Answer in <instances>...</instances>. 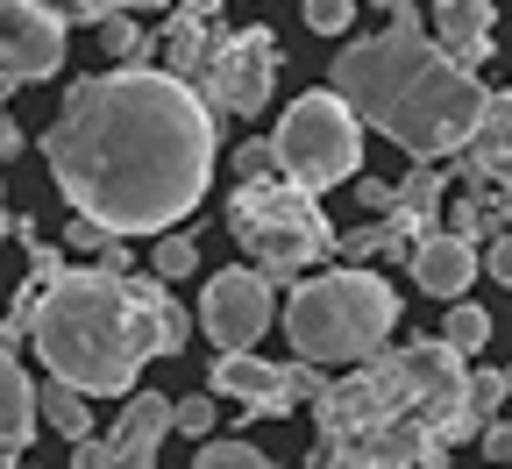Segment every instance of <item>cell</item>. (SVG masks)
Segmentation results:
<instances>
[{
    "label": "cell",
    "instance_id": "6da1fadb",
    "mask_svg": "<svg viewBox=\"0 0 512 469\" xmlns=\"http://www.w3.org/2000/svg\"><path fill=\"white\" fill-rule=\"evenodd\" d=\"M43 164L64 207L100 221L107 235H164L214 185V107L164 64H114L64 93L43 128Z\"/></svg>",
    "mask_w": 512,
    "mask_h": 469
},
{
    "label": "cell",
    "instance_id": "7a4b0ae2",
    "mask_svg": "<svg viewBox=\"0 0 512 469\" xmlns=\"http://www.w3.org/2000/svg\"><path fill=\"white\" fill-rule=\"evenodd\" d=\"M328 86L356 107V121L392 136L413 164L456 157L484 114V79L420 29H384V36L342 43Z\"/></svg>",
    "mask_w": 512,
    "mask_h": 469
},
{
    "label": "cell",
    "instance_id": "3957f363",
    "mask_svg": "<svg viewBox=\"0 0 512 469\" xmlns=\"http://www.w3.org/2000/svg\"><path fill=\"white\" fill-rule=\"evenodd\" d=\"M29 342L50 377L79 384L86 398H128L157 356V306L143 271L64 263L29 306Z\"/></svg>",
    "mask_w": 512,
    "mask_h": 469
},
{
    "label": "cell",
    "instance_id": "277c9868",
    "mask_svg": "<svg viewBox=\"0 0 512 469\" xmlns=\"http://www.w3.org/2000/svg\"><path fill=\"white\" fill-rule=\"evenodd\" d=\"M278 327H285L292 356H306L313 370L363 363V356H377L384 342H392L399 292L384 285L377 271H320V278H299L292 285Z\"/></svg>",
    "mask_w": 512,
    "mask_h": 469
},
{
    "label": "cell",
    "instance_id": "5b68a950",
    "mask_svg": "<svg viewBox=\"0 0 512 469\" xmlns=\"http://www.w3.org/2000/svg\"><path fill=\"white\" fill-rule=\"evenodd\" d=\"M228 235H235V249L271 285H299L306 263H320L335 249V228H328V214H320V192H306L292 178H249V185H235Z\"/></svg>",
    "mask_w": 512,
    "mask_h": 469
},
{
    "label": "cell",
    "instance_id": "8992f818",
    "mask_svg": "<svg viewBox=\"0 0 512 469\" xmlns=\"http://www.w3.org/2000/svg\"><path fill=\"white\" fill-rule=\"evenodd\" d=\"M271 150H278V171H285L292 185L335 192V185H349V178L363 171V121H356V107L328 86V93H306V100L285 107Z\"/></svg>",
    "mask_w": 512,
    "mask_h": 469
},
{
    "label": "cell",
    "instance_id": "52a82bcc",
    "mask_svg": "<svg viewBox=\"0 0 512 469\" xmlns=\"http://www.w3.org/2000/svg\"><path fill=\"white\" fill-rule=\"evenodd\" d=\"M392 420H413V377H406V356L399 349H377L363 356L349 377H328L313 398V427L320 441H363Z\"/></svg>",
    "mask_w": 512,
    "mask_h": 469
},
{
    "label": "cell",
    "instance_id": "ba28073f",
    "mask_svg": "<svg viewBox=\"0 0 512 469\" xmlns=\"http://www.w3.org/2000/svg\"><path fill=\"white\" fill-rule=\"evenodd\" d=\"M278 72H285V50H278L271 29H221L214 57L200 64V79H192V86L207 93V107L256 121L271 107V93H278Z\"/></svg>",
    "mask_w": 512,
    "mask_h": 469
},
{
    "label": "cell",
    "instance_id": "9c48e42d",
    "mask_svg": "<svg viewBox=\"0 0 512 469\" xmlns=\"http://www.w3.org/2000/svg\"><path fill=\"white\" fill-rule=\"evenodd\" d=\"M207 384H214V398H242L249 420H256V413H264V420H285L292 406L320 398V384H328V377H313L306 356H292V363H264L256 349H221L214 370H207Z\"/></svg>",
    "mask_w": 512,
    "mask_h": 469
},
{
    "label": "cell",
    "instance_id": "30bf717a",
    "mask_svg": "<svg viewBox=\"0 0 512 469\" xmlns=\"http://www.w3.org/2000/svg\"><path fill=\"white\" fill-rule=\"evenodd\" d=\"M278 327V292L256 263H235V271H214L200 292V334L214 349H256Z\"/></svg>",
    "mask_w": 512,
    "mask_h": 469
},
{
    "label": "cell",
    "instance_id": "8fae6325",
    "mask_svg": "<svg viewBox=\"0 0 512 469\" xmlns=\"http://www.w3.org/2000/svg\"><path fill=\"white\" fill-rule=\"evenodd\" d=\"M64 72V22L36 0H0V86H36Z\"/></svg>",
    "mask_w": 512,
    "mask_h": 469
},
{
    "label": "cell",
    "instance_id": "7c38bea8",
    "mask_svg": "<svg viewBox=\"0 0 512 469\" xmlns=\"http://www.w3.org/2000/svg\"><path fill=\"white\" fill-rule=\"evenodd\" d=\"M456 178H463V192H498L512 178V93H484L470 143L456 150Z\"/></svg>",
    "mask_w": 512,
    "mask_h": 469
},
{
    "label": "cell",
    "instance_id": "4fadbf2b",
    "mask_svg": "<svg viewBox=\"0 0 512 469\" xmlns=\"http://www.w3.org/2000/svg\"><path fill=\"white\" fill-rule=\"evenodd\" d=\"M406 263H413V285H420L427 299H463V292H470V278L484 271L477 242L448 235V228H427V235L406 249Z\"/></svg>",
    "mask_w": 512,
    "mask_h": 469
},
{
    "label": "cell",
    "instance_id": "5bb4252c",
    "mask_svg": "<svg viewBox=\"0 0 512 469\" xmlns=\"http://www.w3.org/2000/svg\"><path fill=\"white\" fill-rule=\"evenodd\" d=\"M214 43H221V0H171V22L157 36L164 72H178L192 86V79H200V64L214 57Z\"/></svg>",
    "mask_w": 512,
    "mask_h": 469
},
{
    "label": "cell",
    "instance_id": "9a60e30c",
    "mask_svg": "<svg viewBox=\"0 0 512 469\" xmlns=\"http://www.w3.org/2000/svg\"><path fill=\"white\" fill-rule=\"evenodd\" d=\"M36 441V384L15 363V349H0V462H22Z\"/></svg>",
    "mask_w": 512,
    "mask_h": 469
},
{
    "label": "cell",
    "instance_id": "2e32d148",
    "mask_svg": "<svg viewBox=\"0 0 512 469\" xmlns=\"http://www.w3.org/2000/svg\"><path fill=\"white\" fill-rule=\"evenodd\" d=\"M434 29H441V50L477 72L491 57V0H434Z\"/></svg>",
    "mask_w": 512,
    "mask_h": 469
},
{
    "label": "cell",
    "instance_id": "e0dca14e",
    "mask_svg": "<svg viewBox=\"0 0 512 469\" xmlns=\"http://www.w3.org/2000/svg\"><path fill=\"white\" fill-rule=\"evenodd\" d=\"M164 434H171V398L164 391H143V398H128L121 406V420H114V448H164Z\"/></svg>",
    "mask_w": 512,
    "mask_h": 469
},
{
    "label": "cell",
    "instance_id": "ac0fdd59",
    "mask_svg": "<svg viewBox=\"0 0 512 469\" xmlns=\"http://www.w3.org/2000/svg\"><path fill=\"white\" fill-rule=\"evenodd\" d=\"M36 420H50V434H64V441H79V434H93V398L79 384L50 377V384H36Z\"/></svg>",
    "mask_w": 512,
    "mask_h": 469
},
{
    "label": "cell",
    "instance_id": "d6986e66",
    "mask_svg": "<svg viewBox=\"0 0 512 469\" xmlns=\"http://www.w3.org/2000/svg\"><path fill=\"white\" fill-rule=\"evenodd\" d=\"M93 29H100V50H107L114 64H150V50H157V36H150L136 15H121V8H107Z\"/></svg>",
    "mask_w": 512,
    "mask_h": 469
},
{
    "label": "cell",
    "instance_id": "ffe728a7",
    "mask_svg": "<svg viewBox=\"0 0 512 469\" xmlns=\"http://www.w3.org/2000/svg\"><path fill=\"white\" fill-rule=\"evenodd\" d=\"M399 207L420 214V221H434V214L448 207V171H441V164H413V171L399 178Z\"/></svg>",
    "mask_w": 512,
    "mask_h": 469
},
{
    "label": "cell",
    "instance_id": "44dd1931",
    "mask_svg": "<svg viewBox=\"0 0 512 469\" xmlns=\"http://www.w3.org/2000/svg\"><path fill=\"white\" fill-rule=\"evenodd\" d=\"M505 221L491 207V192H463V199H448V235H463V242H491Z\"/></svg>",
    "mask_w": 512,
    "mask_h": 469
},
{
    "label": "cell",
    "instance_id": "7402d4cb",
    "mask_svg": "<svg viewBox=\"0 0 512 469\" xmlns=\"http://www.w3.org/2000/svg\"><path fill=\"white\" fill-rule=\"evenodd\" d=\"M150 306H157V356H178L185 342H192V313L164 292V278L150 271Z\"/></svg>",
    "mask_w": 512,
    "mask_h": 469
},
{
    "label": "cell",
    "instance_id": "603a6c76",
    "mask_svg": "<svg viewBox=\"0 0 512 469\" xmlns=\"http://www.w3.org/2000/svg\"><path fill=\"white\" fill-rule=\"evenodd\" d=\"M150 271H157L164 285L192 278V271H200V242H192L185 228H164V235H157V249H150Z\"/></svg>",
    "mask_w": 512,
    "mask_h": 469
},
{
    "label": "cell",
    "instance_id": "cb8c5ba5",
    "mask_svg": "<svg viewBox=\"0 0 512 469\" xmlns=\"http://www.w3.org/2000/svg\"><path fill=\"white\" fill-rule=\"evenodd\" d=\"M441 342L456 349V356H477V349L491 342V313H484V306H463V299H456V306H448V320H441Z\"/></svg>",
    "mask_w": 512,
    "mask_h": 469
},
{
    "label": "cell",
    "instance_id": "d4e9b609",
    "mask_svg": "<svg viewBox=\"0 0 512 469\" xmlns=\"http://www.w3.org/2000/svg\"><path fill=\"white\" fill-rule=\"evenodd\" d=\"M192 469H278V462L264 448H249V441H207L192 455Z\"/></svg>",
    "mask_w": 512,
    "mask_h": 469
},
{
    "label": "cell",
    "instance_id": "484cf974",
    "mask_svg": "<svg viewBox=\"0 0 512 469\" xmlns=\"http://www.w3.org/2000/svg\"><path fill=\"white\" fill-rule=\"evenodd\" d=\"M498 398H505V370H470V377H463V406H470L477 427H491Z\"/></svg>",
    "mask_w": 512,
    "mask_h": 469
},
{
    "label": "cell",
    "instance_id": "4316f807",
    "mask_svg": "<svg viewBox=\"0 0 512 469\" xmlns=\"http://www.w3.org/2000/svg\"><path fill=\"white\" fill-rule=\"evenodd\" d=\"M171 434H214V391L171 398Z\"/></svg>",
    "mask_w": 512,
    "mask_h": 469
},
{
    "label": "cell",
    "instance_id": "83f0119b",
    "mask_svg": "<svg viewBox=\"0 0 512 469\" xmlns=\"http://www.w3.org/2000/svg\"><path fill=\"white\" fill-rule=\"evenodd\" d=\"M306 29L313 36H349V22H356V0H306Z\"/></svg>",
    "mask_w": 512,
    "mask_h": 469
},
{
    "label": "cell",
    "instance_id": "f1b7e54d",
    "mask_svg": "<svg viewBox=\"0 0 512 469\" xmlns=\"http://www.w3.org/2000/svg\"><path fill=\"white\" fill-rule=\"evenodd\" d=\"M306 469H377V462H370L363 441H320V448L306 455Z\"/></svg>",
    "mask_w": 512,
    "mask_h": 469
},
{
    "label": "cell",
    "instance_id": "f546056e",
    "mask_svg": "<svg viewBox=\"0 0 512 469\" xmlns=\"http://www.w3.org/2000/svg\"><path fill=\"white\" fill-rule=\"evenodd\" d=\"M121 235H107L100 221H86V214H72V228H64V249H72V256H107Z\"/></svg>",
    "mask_w": 512,
    "mask_h": 469
},
{
    "label": "cell",
    "instance_id": "4dcf8cb0",
    "mask_svg": "<svg viewBox=\"0 0 512 469\" xmlns=\"http://www.w3.org/2000/svg\"><path fill=\"white\" fill-rule=\"evenodd\" d=\"M235 178H242V185H249V178H285V171H278V150H271L264 136L242 143V150H235Z\"/></svg>",
    "mask_w": 512,
    "mask_h": 469
},
{
    "label": "cell",
    "instance_id": "1f68e13d",
    "mask_svg": "<svg viewBox=\"0 0 512 469\" xmlns=\"http://www.w3.org/2000/svg\"><path fill=\"white\" fill-rule=\"evenodd\" d=\"M64 256H72L64 242H36V235H29V285H50V278L64 271Z\"/></svg>",
    "mask_w": 512,
    "mask_h": 469
},
{
    "label": "cell",
    "instance_id": "d6a6232c",
    "mask_svg": "<svg viewBox=\"0 0 512 469\" xmlns=\"http://www.w3.org/2000/svg\"><path fill=\"white\" fill-rule=\"evenodd\" d=\"M356 207H363V214H392V207H399V185H384V178H363V171H356Z\"/></svg>",
    "mask_w": 512,
    "mask_h": 469
},
{
    "label": "cell",
    "instance_id": "836d02e7",
    "mask_svg": "<svg viewBox=\"0 0 512 469\" xmlns=\"http://www.w3.org/2000/svg\"><path fill=\"white\" fill-rule=\"evenodd\" d=\"M484 271H491L498 285H512V228H498V235L484 242Z\"/></svg>",
    "mask_w": 512,
    "mask_h": 469
},
{
    "label": "cell",
    "instance_id": "e575fe53",
    "mask_svg": "<svg viewBox=\"0 0 512 469\" xmlns=\"http://www.w3.org/2000/svg\"><path fill=\"white\" fill-rule=\"evenodd\" d=\"M36 8H50L57 22H100V0H36Z\"/></svg>",
    "mask_w": 512,
    "mask_h": 469
},
{
    "label": "cell",
    "instance_id": "d590c367",
    "mask_svg": "<svg viewBox=\"0 0 512 469\" xmlns=\"http://www.w3.org/2000/svg\"><path fill=\"white\" fill-rule=\"evenodd\" d=\"M477 441H484V455H491V462H512V420H491Z\"/></svg>",
    "mask_w": 512,
    "mask_h": 469
},
{
    "label": "cell",
    "instance_id": "8d00e7d4",
    "mask_svg": "<svg viewBox=\"0 0 512 469\" xmlns=\"http://www.w3.org/2000/svg\"><path fill=\"white\" fill-rule=\"evenodd\" d=\"M22 150H29V136H22L8 114H0V157H22Z\"/></svg>",
    "mask_w": 512,
    "mask_h": 469
},
{
    "label": "cell",
    "instance_id": "74e56055",
    "mask_svg": "<svg viewBox=\"0 0 512 469\" xmlns=\"http://www.w3.org/2000/svg\"><path fill=\"white\" fill-rule=\"evenodd\" d=\"M107 8H121V15H157V8H171V0H100V15Z\"/></svg>",
    "mask_w": 512,
    "mask_h": 469
},
{
    "label": "cell",
    "instance_id": "f35d334b",
    "mask_svg": "<svg viewBox=\"0 0 512 469\" xmlns=\"http://www.w3.org/2000/svg\"><path fill=\"white\" fill-rule=\"evenodd\" d=\"M384 8H392V29H420V8H413V0H384Z\"/></svg>",
    "mask_w": 512,
    "mask_h": 469
},
{
    "label": "cell",
    "instance_id": "ab89813d",
    "mask_svg": "<svg viewBox=\"0 0 512 469\" xmlns=\"http://www.w3.org/2000/svg\"><path fill=\"white\" fill-rule=\"evenodd\" d=\"M491 207H498V221H505V228H512V178H505V185H498V192H491Z\"/></svg>",
    "mask_w": 512,
    "mask_h": 469
},
{
    "label": "cell",
    "instance_id": "60d3db41",
    "mask_svg": "<svg viewBox=\"0 0 512 469\" xmlns=\"http://www.w3.org/2000/svg\"><path fill=\"white\" fill-rule=\"evenodd\" d=\"M8 235H15V214H8V207H0V242H8Z\"/></svg>",
    "mask_w": 512,
    "mask_h": 469
},
{
    "label": "cell",
    "instance_id": "b9f144b4",
    "mask_svg": "<svg viewBox=\"0 0 512 469\" xmlns=\"http://www.w3.org/2000/svg\"><path fill=\"white\" fill-rule=\"evenodd\" d=\"M8 93H15V86H0V107H8Z\"/></svg>",
    "mask_w": 512,
    "mask_h": 469
},
{
    "label": "cell",
    "instance_id": "7bdbcfd3",
    "mask_svg": "<svg viewBox=\"0 0 512 469\" xmlns=\"http://www.w3.org/2000/svg\"><path fill=\"white\" fill-rule=\"evenodd\" d=\"M505 398H512V370H505Z\"/></svg>",
    "mask_w": 512,
    "mask_h": 469
},
{
    "label": "cell",
    "instance_id": "ee69618b",
    "mask_svg": "<svg viewBox=\"0 0 512 469\" xmlns=\"http://www.w3.org/2000/svg\"><path fill=\"white\" fill-rule=\"evenodd\" d=\"M0 199H8V185H0Z\"/></svg>",
    "mask_w": 512,
    "mask_h": 469
},
{
    "label": "cell",
    "instance_id": "f6af8a7d",
    "mask_svg": "<svg viewBox=\"0 0 512 469\" xmlns=\"http://www.w3.org/2000/svg\"><path fill=\"white\" fill-rule=\"evenodd\" d=\"M15 469H22V462H15Z\"/></svg>",
    "mask_w": 512,
    "mask_h": 469
}]
</instances>
